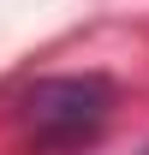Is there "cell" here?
<instances>
[{
    "instance_id": "6da1fadb",
    "label": "cell",
    "mask_w": 149,
    "mask_h": 155,
    "mask_svg": "<svg viewBox=\"0 0 149 155\" xmlns=\"http://www.w3.org/2000/svg\"><path fill=\"white\" fill-rule=\"evenodd\" d=\"M108 114H113V84L95 78V72H84V78H42L18 101L24 131L36 137L42 149H78V143L101 137Z\"/></svg>"
},
{
    "instance_id": "7a4b0ae2",
    "label": "cell",
    "mask_w": 149,
    "mask_h": 155,
    "mask_svg": "<svg viewBox=\"0 0 149 155\" xmlns=\"http://www.w3.org/2000/svg\"><path fill=\"white\" fill-rule=\"evenodd\" d=\"M143 155H149V149H143Z\"/></svg>"
}]
</instances>
